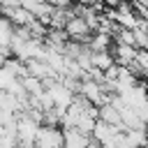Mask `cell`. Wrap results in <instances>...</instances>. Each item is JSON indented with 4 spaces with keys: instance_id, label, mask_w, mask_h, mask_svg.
I'll list each match as a JSON object with an SVG mask.
<instances>
[{
    "instance_id": "6da1fadb",
    "label": "cell",
    "mask_w": 148,
    "mask_h": 148,
    "mask_svg": "<svg viewBox=\"0 0 148 148\" xmlns=\"http://www.w3.org/2000/svg\"><path fill=\"white\" fill-rule=\"evenodd\" d=\"M35 148H65V130L53 125H42L35 139Z\"/></svg>"
},
{
    "instance_id": "7a4b0ae2",
    "label": "cell",
    "mask_w": 148,
    "mask_h": 148,
    "mask_svg": "<svg viewBox=\"0 0 148 148\" xmlns=\"http://www.w3.org/2000/svg\"><path fill=\"white\" fill-rule=\"evenodd\" d=\"M39 127H42V125H39L35 118H30L28 113H18L16 130H18V139H21V143H32V146H35V139H37Z\"/></svg>"
},
{
    "instance_id": "3957f363",
    "label": "cell",
    "mask_w": 148,
    "mask_h": 148,
    "mask_svg": "<svg viewBox=\"0 0 148 148\" xmlns=\"http://www.w3.org/2000/svg\"><path fill=\"white\" fill-rule=\"evenodd\" d=\"M109 14H111V18H113L118 25H123V28H130V30H134V28L141 23V18L134 14L132 5H127V2H125V5H120L118 9H111Z\"/></svg>"
},
{
    "instance_id": "277c9868",
    "label": "cell",
    "mask_w": 148,
    "mask_h": 148,
    "mask_svg": "<svg viewBox=\"0 0 148 148\" xmlns=\"http://www.w3.org/2000/svg\"><path fill=\"white\" fill-rule=\"evenodd\" d=\"M111 53H113L116 65L127 67V65H132V62L136 60L139 49H136V46H130V44H123V42H116V44H113V49H111Z\"/></svg>"
},
{
    "instance_id": "5b68a950",
    "label": "cell",
    "mask_w": 148,
    "mask_h": 148,
    "mask_svg": "<svg viewBox=\"0 0 148 148\" xmlns=\"http://www.w3.org/2000/svg\"><path fill=\"white\" fill-rule=\"evenodd\" d=\"M62 130H65V148H88L92 136L83 134L79 127H62Z\"/></svg>"
},
{
    "instance_id": "8992f818",
    "label": "cell",
    "mask_w": 148,
    "mask_h": 148,
    "mask_svg": "<svg viewBox=\"0 0 148 148\" xmlns=\"http://www.w3.org/2000/svg\"><path fill=\"white\" fill-rule=\"evenodd\" d=\"M99 120H104V123H109V125H116V127H120L123 132L127 130L125 123H123V118H120V111H118L111 102H104V104L99 106Z\"/></svg>"
},
{
    "instance_id": "52a82bcc",
    "label": "cell",
    "mask_w": 148,
    "mask_h": 148,
    "mask_svg": "<svg viewBox=\"0 0 148 148\" xmlns=\"http://www.w3.org/2000/svg\"><path fill=\"white\" fill-rule=\"evenodd\" d=\"M136 62H139V67L146 72V76H148V51L146 49H139V53H136Z\"/></svg>"
},
{
    "instance_id": "ba28073f",
    "label": "cell",
    "mask_w": 148,
    "mask_h": 148,
    "mask_svg": "<svg viewBox=\"0 0 148 148\" xmlns=\"http://www.w3.org/2000/svg\"><path fill=\"white\" fill-rule=\"evenodd\" d=\"M125 2H127V0H104V5H106V7H111V9H118V7H120V5H125Z\"/></svg>"
},
{
    "instance_id": "9c48e42d",
    "label": "cell",
    "mask_w": 148,
    "mask_h": 148,
    "mask_svg": "<svg viewBox=\"0 0 148 148\" xmlns=\"http://www.w3.org/2000/svg\"><path fill=\"white\" fill-rule=\"evenodd\" d=\"M7 60H9V53H7V51H0V67H2Z\"/></svg>"
},
{
    "instance_id": "30bf717a",
    "label": "cell",
    "mask_w": 148,
    "mask_h": 148,
    "mask_svg": "<svg viewBox=\"0 0 148 148\" xmlns=\"http://www.w3.org/2000/svg\"><path fill=\"white\" fill-rule=\"evenodd\" d=\"M146 148H148V146H146Z\"/></svg>"
}]
</instances>
